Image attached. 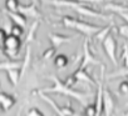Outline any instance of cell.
Listing matches in <instances>:
<instances>
[{"mask_svg": "<svg viewBox=\"0 0 128 116\" xmlns=\"http://www.w3.org/2000/svg\"><path fill=\"white\" fill-rule=\"evenodd\" d=\"M22 46V40L18 36H14L12 34L8 35L5 42H4V51L9 57H16L19 54V49Z\"/></svg>", "mask_w": 128, "mask_h": 116, "instance_id": "4", "label": "cell"}, {"mask_svg": "<svg viewBox=\"0 0 128 116\" xmlns=\"http://www.w3.org/2000/svg\"><path fill=\"white\" fill-rule=\"evenodd\" d=\"M19 13H22L23 15L25 16H29V18H34V19H38V18H42V14L39 13L35 3H32L29 5H22L19 6Z\"/></svg>", "mask_w": 128, "mask_h": 116, "instance_id": "9", "label": "cell"}, {"mask_svg": "<svg viewBox=\"0 0 128 116\" xmlns=\"http://www.w3.org/2000/svg\"><path fill=\"white\" fill-rule=\"evenodd\" d=\"M48 38H49L53 47H55V49H58L64 42H68L73 39V36H66V35H60V34H56V33H50L48 35Z\"/></svg>", "mask_w": 128, "mask_h": 116, "instance_id": "11", "label": "cell"}, {"mask_svg": "<svg viewBox=\"0 0 128 116\" xmlns=\"http://www.w3.org/2000/svg\"><path fill=\"white\" fill-rule=\"evenodd\" d=\"M102 45H103V49H104L107 56L109 57V60L114 65H117L118 61H117V41H116V38L112 34H109L106 38V40L102 42Z\"/></svg>", "mask_w": 128, "mask_h": 116, "instance_id": "5", "label": "cell"}, {"mask_svg": "<svg viewBox=\"0 0 128 116\" xmlns=\"http://www.w3.org/2000/svg\"><path fill=\"white\" fill-rule=\"evenodd\" d=\"M68 63H69V59H68V56H66L64 54H58L55 56V59H54V65L58 69L66 68L68 65Z\"/></svg>", "mask_w": 128, "mask_h": 116, "instance_id": "19", "label": "cell"}, {"mask_svg": "<svg viewBox=\"0 0 128 116\" xmlns=\"http://www.w3.org/2000/svg\"><path fill=\"white\" fill-rule=\"evenodd\" d=\"M118 33H119V35H122V36L128 39V24L127 25H120L118 28Z\"/></svg>", "mask_w": 128, "mask_h": 116, "instance_id": "28", "label": "cell"}, {"mask_svg": "<svg viewBox=\"0 0 128 116\" xmlns=\"http://www.w3.org/2000/svg\"><path fill=\"white\" fill-rule=\"evenodd\" d=\"M16 100L13 95H9L6 92H0V109L3 111H9L14 105Z\"/></svg>", "mask_w": 128, "mask_h": 116, "instance_id": "10", "label": "cell"}, {"mask_svg": "<svg viewBox=\"0 0 128 116\" xmlns=\"http://www.w3.org/2000/svg\"><path fill=\"white\" fill-rule=\"evenodd\" d=\"M73 116H83V115H82V114H78V112H76Z\"/></svg>", "mask_w": 128, "mask_h": 116, "instance_id": "33", "label": "cell"}, {"mask_svg": "<svg viewBox=\"0 0 128 116\" xmlns=\"http://www.w3.org/2000/svg\"><path fill=\"white\" fill-rule=\"evenodd\" d=\"M78 14H80V15H83V16H88V18H99V19H103V20H108L109 19V16H107V15H104V14H102V13H99V11H96L94 9H92V8H89V6H86V5H83V4H80L79 6H77L76 9H74Z\"/></svg>", "mask_w": 128, "mask_h": 116, "instance_id": "7", "label": "cell"}, {"mask_svg": "<svg viewBox=\"0 0 128 116\" xmlns=\"http://www.w3.org/2000/svg\"><path fill=\"white\" fill-rule=\"evenodd\" d=\"M78 1H83V3H86V1H88V3H96V4H98V3H110V1H113V0H78Z\"/></svg>", "mask_w": 128, "mask_h": 116, "instance_id": "31", "label": "cell"}, {"mask_svg": "<svg viewBox=\"0 0 128 116\" xmlns=\"http://www.w3.org/2000/svg\"><path fill=\"white\" fill-rule=\"evenodd\" d=\"M122 64L124 69H128V41L123 45V51H122Z\"/></svg>", "mask_w": 128, "mask_h": 116, "instance_id": "22", "label": "cell"}, {"mask_svg": "<svg viewBox=\"0 0 128 116\" xmlns=\"http://www.w3.org/2000/svg\"><path fill=\"white\" fill-rule=\"evenodd\" d=\"M6 38H8L6 31L4 29H0V46H4V42H5Z\"/></svg>", "mask_w": 128, "mask_h": 116, "instance_id": "30", "label": "cell"}, {"mask_svg": "<svg viewBox=\"0 0 128 116\" xmlns=\"http://www.w3.org/2000/svg\"><path fill=\"white\" fill-rule=\"evenodd\" d=\"M118 90L120 94H128V80H123L119 86H118Z\"/></svg>", "mask_w": 128, "mask_h": 116, "instance_id": "27", "label": "cell"}, {"mask_svg": "<svg viewBox=\"0 0 128 116\" xmlns=\"http://www.w3.org/2000/svg\"><path fill=\"white\" fill-rule=\"evenodd\" d=\"M73 76L76 77V80H77V81H84V82H88V84H90V85H93V86L98 85V84L93 80V77L88 74V71H87V70L78 69V70L73 74Z\"/></svg>", "mask_w": 128, "mask_h": 116, "instance_id": "13", "label": "cell"}, {"mask_svg": "<svg viewBox=\"0 0 128 116\" xmlns=\"http://www.w3.org/2000/svg\"><path fill=\"white\" fill-rule=\"evenodd\" d=\"M0 54H4V50H3L2 47H0Z\"/></svg>", "mask_w": 128, "mask_h": 116, "instance_id": "34", "label": "cell"}, {"mask_svg": "<svg viewBox=\"0 0 128 116\" xmlns=\"http://www.w3.org/2000/svg\"><path fill=\"white\" fill-rule=\"evenodd\" d=\"M119 16H120L122 19H124V20L128 23V13H122V14H119Z\"/></svg>", "mask_w": 128, "mask_h": 116, "instance_id": "32", "label": "cell"}, {"mask_svg": "<svg viewBox=\"0 0 128 116\" xmlns=\"http://www.w3.org/2000/svg\"><path fill=\"white\" fill-rule=\"evenodd\" d=\"M6 75H8V79L10 80V82H12L13 86H16L18 82H19V80H20V77H22V73H20L19 69L9 70V71H6Z\"/></svg>", "mask_w": 128, "mask_h": 116, "instance_id": "18", "label": "cell"}, {"mask_svg": "<svg viewBox=\"0 0 128 116\" xmlns=\"http://www.w3.org/2000/svg\"><path fill=\"white\" fill-rule=\"evenodd\" d=\"M19 6H20L19 0H5V8L10 13H18Z\"/></svg>", "mask_w": 128, "mask_h": 116, "instance_id": "21", "label": "cell"}, {"mask_svg": "<svg viewBox=\"0 0 128 116\" xmlns=\"http://www.w3.org/2000/svg\"><path fill=\"white\" fill-rule=\"evenodd\" d=\"M84 116H97V110L94 104H89L87 107H84Z\"/></svg>", "mask_w": 128, "mask_h": 116, "instance_id": "23", "label": "cell"}, {"mask_svg": "<svg viewBox=\"0 0 128 116\" xmlns=\"http://www.w3.org/2000/svg\"><path fill=\"white\" fill-rule=\"evenodd\" d=\"M23 33H24V30L19 25H13V28L10 29V34L14 35V36H18V38H20L23 35Z\"/></svg>", "mask_w": 128, "mask_h": 116, "instance_id": "24", "label": "cell"}, {"mask_svg": "<svg viewBox=\"0 0 128 116\" xmlns=\"http://www.w3.org/2000/svg\"><path fill=\"white\" fill-rule=\"evenodd\" d=\"M116 107V97L112 94L109 87H104L103 90V112L104 116H112Z\"/></svg>", "mask_w": 128, "mask_h": 116, "instance_id": "6", "label": "cell"}, {"mask_svg": "<svg viewBox=\"0 0 128 116\" xmlns=\"http://www.w3.org/2000/svg\"><path fill=\"white\" fill-rule=\"evenodd\" d=\"M35 1H36V0H33V3H35Z\"/></svg>", "mask_w": 128, "mask_h": 116, "instance_id": "36", "label": "cell"}, {"mask_svg": "<svg viewBox=\"0 0 128 116\" xmlns=\"http://www.w3.org/2000/svg\"><path fill=\"white\" fill-rule=\"evenodd\" d=\"M122 116H128V111H127V112H126V114H123V115H122Z\"/></svg>", "mask_w": 128, "mask_h": 116, "instance_id": "35", "label": "cell"}, {"mask_svg": "<svg viewBox=\"0 0 128 116\" xmlns=\"http://www.w3.org/2000/svg\"><path fill=\"white\" fill-rule=\"evenodd\" d=\"M42 1L44 4L53 5L55 8H72V9H76L82 4L78 0H42Z\"/></svg>", "mask_w": 128, "mask_h": 116, "instance_id": "8", "label": "cell"}, {"mask_svg": "<svg viewBox=\"0 0 128 116\" xmlns=\"http://www.w3.org/2000/svg\"><path fill=\"white\" fill-rule=\"evenodd\" d=\"M50 79L53 80V86L52 87H46V89H43L40 90L39 92H43V94H48V92H53V94H60V95H64V96H69L74 100H77L78 102H80L84 107H87L89 105V97H90V94H86V92H82V91H77L72 87H68L66 85V82L59 80L58 77L55 76H50Z\"/></svg>", "mask_w": 128, "mask_h": 116, "instance_id": "1", "label": "cell"}, {"mask_svg": "<svg viewBox=\"0 0 128 116\" xmlns=\"http://www.w3.org/2000/svg\"><path fill=\"white\" fill-rule=\"evenodd\" d=\"M23 68V61H16V60H6V61H2L0 63V70H14V69H19L22 70Z\"/></svg>", "mask_w": 128, "mask_h": 116, "instance_id": "14", "label": "cell"}, {"mask_svg": "<svg viewBox=\"0 0 128 116\" xmlns=\"http://www.w3.org/2000/svg\"><path fill=\"white\" fill-rule=\"evenodd\" d=\"M103 9L104 10H109V11H114V13H118V14L128 13V5L122 4V3H114V1L103 4Z\"/></svg>", "mask_w": 128, "mask_h": 116, "instance_id": "12", "label": "cell"}, {"mask_svg": "<svg viewBox=\"0 0 128 116\" xmlns=\"http://www.w3.org/2000/svg\"><path fill=\"white\" fill-rule=\"evenodd\" d=\"M8 15L15 23V25H19L22 28H25L26 26V16L23 15L22 13H19V11L18 13H10V11H8Z\"/></svg>", "mask_w": 128, "mask_h": 116, "instance_id": "15", "label": "cell"}, {"mask_svg": "<svg viewBox=\"0 0 128 116\" xmlns=\"http://www.w3.org/2000/svg\"><path fill=\"white\" fill-rule=\"evenodd\" d=\"M26 116H44V115L38 107H30L26 112Z\"/></svg>", "mask_w": 128, "mask_h": 116, "instance_id": "26", "label": "cell"}, {"mask_svg": "<svg viewBox=\"0 0 128 116\" xmlns=\"http://www.w3.org/2000/svg\"><path fill=\"white\" fill-rule=\"evenodd\" d=\"M89 65H100V66H102V63L93 55V52H92L90 49H89V41H88V39H86L84 45H83V57H82V63H80V65H79L78 69L87 70V68H88Z\"/></svg>", "mask_w": 128, "mask_h": 116, "instance_id": "3", "label": "cell"}, {"mask_svg": "<svg viewBox=\"0 0 128 116\" xmlns=\"http://www.w3.org/2000/svg\"><path fill=\"white\" fill-rule=\"evenodd\" d=\"M112 28H113V25H112V24H110V25H108V26H106V28H103L99 33H97V34L94 35V40H96L97 42H103V41L106 40V38L110 34Z\"/></svg>", "mask_w": 128, "mask_h": 116, "instance_id": "17", "label": "cell"}, {"mask_svg": "<svg viewBox=\"0 0 128 116\" xmlns=\"http://www.w3.org/2000/svg\"><path fill=\"white\" fill-rule=\"evenodd\" d=\"M38 28H39V23H38V21H34V23L32 24V26H30V29H29V31H28L26 39H25V42H26L28 45L35 39V34H36Z\"/></svg>", "mask_w": 128, "mask_h": 116, "instance_id": "20", "label": "cell"}, {"mask_svg": "<svg viewBox=\"0 0 128 116\" xmlns=\"http://www.w3.org/2000/svg\"><path fill=\"white\" fill-rule=\"evenodd\" d=\"M62 23H63V25L66 26L67 29L78 30L79 33H82L86 36H94L97 33H99L102 30L100 26H97V25H93V24H89V23L74 19L72 16H64L62 19Z\"/></svg>", "mask_w": 128, "mask_h": 116, "instance_id": "2", "label": "cell"}, {"mask_svg": "<svg viewBox=\"0 0 128 116\" xmlns=\"http://www.w3.org/2000/svg\"><path fill=\"white\" fill-rule=\"evenodd\" d=\"M55 51H56V49H55V47H53V46H52V47H49V49H46V50L43 52V59H44V60H49L50 57L55 54Z\"/></svg>", "mask_w": 128, "mask_h": 116, "instance_id": "25", "label": "cell"}, {"mask_svg": "<svg viewBox=\"0 0 128 116\" xmlns=\"http://www.w3.org/2000/svg\"><path fill=\"white\" fill-rule=\"evenodd\" d=\"M64 82H66V85H67L68 87H72V89H73V86H74V85H76V84H77L78 81H77V80H76V77H74V76L72 75V76L67 77V80L64 81Z\"/></svg>", "mask_w": 128, "mask_h": 116, "instance_id": "29", "label": "cell"}, {"mask_svg": "<svg viewBox=\"0 0 128 116\" xmlns=\"http://www.w3.org/2000/svg\"><path fill=\"white\" fill-rule=\"evenodd\" d=\"M39 96H40V97H42L44 101H46V102H48V104H49V105L53 107V110H54V111L58 114V116H66V115H64V112H63V110H62V107H59V106L55 104V101H54L53 99H50V97H49L46 94L39 92Z\"/></svg>", "mask_w": 128, "mask_h": 116, "instance_id": "16", "label": "cell"}]
</instances>
